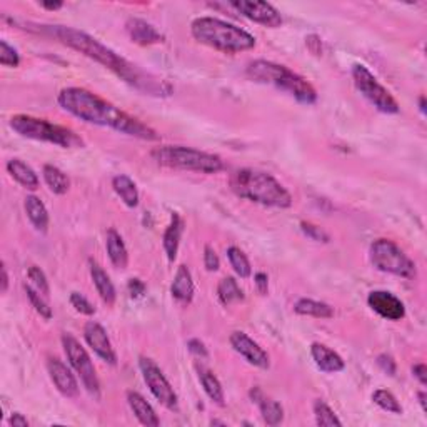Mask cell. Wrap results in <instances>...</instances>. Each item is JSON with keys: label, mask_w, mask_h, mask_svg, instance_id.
I'll return each mask as SVG.
<instances>
[{"label": "cell", "mask_w": 427, "mask_h": 427, "mask_svg": "<svg viewBox=\"0 0 427 427\" xmlns=\"http://www.w3.org/2000/svg\"><path fill=\"white\" fill-rule=\"evenodd\" d=\"M189 351L199 357H207V349H205V346L199 341V339H192V341H189Z\"/></svg>", "instance_id": "obj_44"}, {"label": "cell", "mask_w": 427, "mask_h": 427, "mask_svg": "<svg viewBox=\"0 0 427 427\" xmlns=\"http://www.w3.org/2000/svg\"><path fill=\"white\" fill-rule=\"evenodd\" d=\"M42 174H43V180H46L47 187L51 189L53 194L63 195V194L68 192V187H71V180H68L67 174L62 173L58 167L51 165V164L43 165Z\"/></svg>", "instance_id": "obj_29"}, {"label": "cell", "mask_w": 427, "mask_h": 427, "mask_svg": "<svg viewBox=\"0 0 427 427\" xmlns=\"http://www.w3.org/2000/svg\"><path fill=\"white\" fill-rule=\"evenodd\" d=\"M301 230L307 235L309 239L317 240V242H329V240H331L326 230L312 222H301Z\"/></svg>", "instance_id": "obj_39"}, {"label": "cell", "mask_w": 427, "mask_h": 427, "mask_svg": "<svg viewBox=\"0 0 427 427\" xmlns=\"http://www.w3.org/2000/svg\"><path fill=\"white\" fill-rule=\"evenodd\" d=\"M204 266L209 272H215L220 266L217 254H215V250L212 247H209V245H205L204 249Z\"/></svg>", "instance_id": "obj_40"}, {"label": "cell", "mask_w": 427, "mask_h": 427, "mask_svg": "<svg viewBox=\"0 0 427 427\" xmlns=\"http://www.w3.org/2000/svg\"><path fill=\"white\" fill-rule=\"evenodd\" d=\"M125 31L129 34L130 41L139 46H154V43L164 42V36L142 19H129L125 24Z\"/></svg>", "instance_id": "obj_17"}, {"label": "cell", "mask_w": 427, "mask_h": 427, "mask_svg": "<svg viewBox=\"0 0 427 427\" xmlns=\"http://www.w3.org/2000/svg\"><path fill=\"white\" fill-rule=\"evenodd\" d=\"M62 346H63V351H66L68 362H71V366L76 369L78 377H81L82 384L86 386V389L89 391L91 396H94L99 399L101 382H99V377H97L96 367L91 361V356L87 354V351L81 346V342H78L76 337H72L71 334H63Z\"/></svg>", "instance_id": "obj_10"}, {"label": "cell", "mask_w": 427, "mask_h": 427, "mask_svg": "<svg viewBox=\"0 0 427 427\" xmlns=\"http://www.w3.org/2000/svg\"><path fill=\"white\" fill-rule=\"evenodd\" d=\"M247 76L259 83H269L286 92L301 104L311 106L317 101V92L306 78L292 72L291 68L271 61H254L249 63Z\"/></svg>", "instance_id": "obj_5"}, {"label": "cell", "mask_w": 427, "mask_h": 427, "mask_svg": "<svg viewBox=\"0 0 427 427\" xmlns=\"http://www.w3.org/2000/svg\"><path fill=\"white\" fill-rule=\"evenodd\" d=\"M250 397H252L254 402H257L259 409H261L262 419L267 426H279L284 421V409L282 406L279 404L277 401L267 399L266 396L262 394V391L259 387H254L250 391Z\"/></svg>", "instance_id": "obj_19"}, {"label": "cell", "mask_w": 427, "mask_h": 427, "mask_svg": "<svg viewBox=\"0 0 427 427\" xmlns=\"http://www.w3.org/2000/svg\"><path fill=\"white\" fill-rule=\"evenodd\" d=\"M11 129L26 139L47 142L62 147V149H73V147H83V140L72 129L63 125L52 124L46 119H37V117L17 114L12 115L9 120Z\"/></svg>", "instance_id": "obj_7"}, {"label": "cell", "mask_w": 427, "mask_h": 427, "mask_svg": "<svg viewBox=\"0 0 427 427\" xmlns=\"http://www.w3.org/2000/svg\"><path fill=\"white\" fill-rule=\"evenodd\" d=\"M112 187H114V192L119 195L120 200L127 207L134 209L139 205V190H137L135 182L129 175H115V178L112 179Z\"/></svg>", "instance_id": "obj_27"}, {"label": "cell", "mask_w": 427, "mask_h": 427, "mask_svg": "<svg viewBox=\"0 0 427 427\" xmlns=\"http://www.w3.org/2000/svg\"><path fill=\"white\" fill-rule=\"evenodd\" d=\"M311 356L319 369L327 372V374H336V372L344 371L346 367L344 359L336 351L329 349L327 346L321 344V342H314L311 346Z\"/></svg>", "instance_id": "obj_18"}, {"label": "cell", "mask_w": 427, "mask_h": 427, "mask_svg": "<svg viewBox=\"0 0 427 427\" xmlns=\"http://www.w3.org/2000/svg\"><path fill=\"white\" fill-rule=\"evenodd\" d=\"M195 41L224 53H239L255 47V37L234 24L215 17H199L190 24Z\"/></svg>", "instance_id": "obj_4"}, {"label": "cell", "mask_w": 427, "mask_h": 427, "mask_svg": "<svg viewBox=\"0 0 427 427\" xmlns=\"http://www.w3.org/2000/svg\"><path fill=\"white\" fill-rule=\"evenodd\" d=\"M83 339L102 361L110 366L117 364V354L110 344V339L99 322L89 321L83 326Z\"/></svg>", "instance_id": "obj_14"}, {"label": "cell", "mask_w": 427, "mask_h": 427, "mask_svg": "<svg viewBox=\"0 0 427 427\" xmlns=\"http://www.w3.org/2000/svg\"><path fill=\"white\" fill-rule=\"evenodd\" d=\"M294 311L299 316H309L316 319H331L334 317V309L326 302L314 301V299H299L294 306Z\"/></svg>", "instance_id": "obj_28"}, {"label": "cell", "mask_w": 427, "mask_h": 427, "mask_svg": "<svg viewBox=\"0 0 427 427\" xmlns=\"http://www.w3.org/2000/svg\"><path fill=\"white\" fill-rule=\"evenodd\" d=\"M9 424L12 427H29V421L22 414H19V412H14L11 419H9Z\"/></svg>", "instance_id": "obj_47"}, {"label": "cell", "mask_w": 427, "mask_h": 427, "mask_svg": "<svg viewBox=\"0 0 427 427\" xmlns=\"http://www.w3.org/2000/svg\"><path fill=\"white\" fill-rule=\"evenodd\" d=\"M199 381L204 387L205 394L209 396V399L212 402H215L217 406L222 407L225 404V396H224L222 384H220L217 377H215L209 369H204V367H200V369H199Z\"/></svg>", "instance_id": "obj_30"}, {"label": "cell", "mask_w": 427, "mask_h": 427, "mask_svg": "<svg viewBox=\"0 0 427 427\" xmlns=\"http://www.w3.org/2000/svg\"><path fill=\"white\" fill-rule=\"evenodd\" d=\"M47 371L48 376L53 382V386L57 387V391L66 397H77L78 396V384L77 379L73 377L71 369L63 364L57 357H51L47 361Z\"/></svg>", "instance_id": "obj_16"}, {"label": "cell", "mask_w": 427, "mask_h": 427, "mask_svg": "<svg viewBox=\"0 0 427 427\" xmlns=\"http://www.w3.org/2000/svg\"><path fill=\"white\" fill-rule=\"evenodd\" d=\"M417 397H419V402H421V407H422V411H427V406H426V392H419V394H417Z\"/></svg>", "instance_id": "obj_50"}, {"label": "cell", "mask_w": 427, "mask_h": 427, "mask_svg": "<svg viewBox=\"0 0 427 427\" xmlns=\"http://www.w3.org/2000/svg\"><path fill=\"white\" fill-rule=\"evenodd\" d=\"M9 289V274L6 264H2V292H7Z\"/></svg>", "instance_id": "obj_48"}, {"label": "cell", "mask_w": 427, "mask_h": 427, "mask_svg": "<svg viewBox=\"0 0 427 427\" xmlns=\"http://www.w3.org/2000/svg\"><path fill=\"white\" fill-rule=\"evenodd\" d=\"M377 366H379L381 369L384 371L387 376H394L396 371H397L396 361L392 359L391 356H387V354H381L379 357H377Z\"/></svg>", "instance_id": "obj_41"}, {"label": "cell", "mask_w": 427, "mask_h": 427, "mask_svg": "<svg viewBox=\"0 0 427 427\" xmlns=\"http://www.w3.org/2000/svg\"><path fill=\"white\" fill-rule=\"evenodd\" d=\"M217 296L219 301L224 304V306H230L234 302H240L244 301V291L239 287L237 281L234 277H224L222 281L219 282L217 286Z\"/></svg>", "instance_id": "obj_31"}, {"label": "cell", "mask_w": 427, "mask_h": 427, "mask_svg": "<svg viewBox=\"0 0 427 427\" xmlns=\"http://www.w3.org/2000/svg\"><path fill=\"white\" fill-rule=\"evenodd\" d=\"M412 374H414V377L417 381L421 382L422 386H426L427 384V367H426V364H414L412 366Z\"/></svg>", "instance_id": "obj_46"}, {"label": "cell", "mask_w": 427, "mask_h": 427, "mask_svg": "<svg viewBox=\"0 0 427 427\" xmlns=\"http://www.w3.org/2000/svg\"><path fill=\"white\" fill-rule=\"evenodd\" d=\"M367 304L376 314H379L381 317L387 319V321H401L406 316V307L401 302L399 297H396L394 294L386 291H372L367 296Z\"/></svg>", "instance_id": "obj_15"}, {"label": "cell", "mask_w": 427, "mask_h": 427, "mask_svg": "<svg viewBox=\"0 0 427 427\" xmlns=\"http://www.w3.org/2000/svg\"><path fill=\"white\" fill-rule=\"evenodd\" d=\"M229 6L235 9L240 16H244L249 21L255 24H261L264 27L276 29L282 26V16L279 14L276 7H272L267 2H257V0H232Z\"/></svg>", "instance_id": "obj_12"}, {"label": "cell", "mask_w": 427, "mask_h": 427, "mask_svg": "<svg viewBox=\"0 0 427 427\" xmlns=\"http://www.w3.org/2000/svg\"><path fill=\"white\" fill-rule=\"evenodd\" d=\"M0 63L4 67H19L21 63V56L16 48L9 46L6 41L0 42Z\"/></svg>", "instance_id": "obj_37"}, {"label": "cell", "mask_w": 427, "mask_h": 427, "mask_svg": "<svg viewBox=\"0 0 427 427\" xmlns=\"http://www.w3.org/2000/svg\"><path fill=\"white\" fill-rule=\"evenodd\" d=\"M182 232H184V220L180 219V215L178 212H174L173 220H170L169 227L165 229L164 239H162L167 259H169L170 262H174L175 257H178V250H179V244H180V237H182Z\"/></svg>", "instance_id": "obj_24"}, {"label": "cell", "mask_w": 427, "mask_h": 427, "mask_svg": "<svg viewBox=\"0 0 427 427\" xmlns=\"http://www.w3.org/2000/svg\"><path fill=\"white\" fill-rule=\"evenodd\" d=\"M306 46L309 47V51H311L312 53H316V56H319V53H321V51H322V42H321V37L319 36H309L307 38H306Z\"/></svg>", "instance_id": "obj_45"}, {"label": "cell", "mask_w": 427, "mask_h": 427, "mask_svg": "<svg viewBox=\"0 0 427 427\" xmlns=\"http://www.w3.org/2000/svg\"><path fill=\"white\" fill-rule=\"evenodd\" d=\"M170 294L175 301L180 304H189L194 299V281L190 276V271L187 266H180L175 272L174 282L170 286Z\"/></svg>", "instance_id": "obj_23"}, {"label": "cell", "mask_w": 427, "mask_h": 427, "mask_svg": "<svg viewBox=\"0 0 427 427\" xmlns=\"http://www.w3.org/2000/svg\"><path fill=\"white\" fill-rule=\"evenodd\" d=\"M229 342L230 346H232V349L237 352L239 356H242L249 364L259 367V369H269V366H271L269 354L257 344V342L252 341L247 334L235 331L230 334Z\"/></svg>", "instance_id": "obj_13"}, {"label": "cell", "mask_w": 427, "mask_h": 427, "mask_svg": "<svg viewBox=\"0 0 427 427\" xmlns=\"http://www.w3.org/2000/svg\"><path fill=\"white\" fill-rule=\"evenodd\" d=\"M369 261L377 271L397 277L414 279L417 274L409 255L391 239H377L371 244Z\"/></svg>", "instance_id": "obj_8"}, {"label": "cell", "mask_w": 427, "mask_h": 427, "mask_svg": "<svg viewBox=\"0 0 427 427\" xmlns=\"http://www.w3.org/2000/svg\"><path fill=\"white\" fill-rule=\"evenodd\" d=\"M24 207H26V214L29 220H31L34 227H36L38 232H47L48 229V212L47 207L43 205V202L36 195H27L26 202H24Z\"/></svg>", "instance_id": "obj_26"}, {"label": "cell", "mask_w": 427, "mask_h": 427, "mask_svg": "<svg viewBox=\"0 0 427 427\" xmlns=\"http://www.w3.org/2000/svg\"><path fill=\"white\" fill-rule=\"evenodd\" d=\"M127 402H129L132 412H134V416L139 419L142 426L157 427L160 424L155 411L152 409V406L145 401L144 396L139 394V392H134V391L127 392Z\"/></svg>", "instance_id": "obj_21"}, {"label": "cell", "mask_w": 427, "mask_h": 427, "mask_svg": "<svg viewBox=\"0 0 427 427\" xmlns=\"http://www.w3.org/2000/svg\"><path fill=\"white\" fill-rule=\"evenodd\" d=\"M129 294L132 299H140L145 294V284L140 281V279H130L129 281Z\"/></svg>", "instance_id": "obj_42"}, {"label": "cell", "mask_w": 427, "mask_h": 427, "mask_svg": "<svg viewBox=\"0 0 427 427\" xmlns=\"http://www.w3.org/2000/svg\"><path fill=\"white\" fill-rule=\"evenodd\" d=\"M7 173L11 174V178L26 187L29 190L38 189V178L34 173L31 165H27L26 162L21 159H11L7 162Z\"/></svg>", "instance_id": "obj_25"}, {"label": "cell", "mask_w": 427, "mask_h": 427, "mask_svg": "<svg viewBox=\"0 0 427 427\" xmlns=\"http://www.w3.org/2000/svg\"><path fill=\"white\" fill-rule=\"evenodd\" d=\"M419 110L422 112V114H426V97L424 96L419 97Z\"/></svg>", "instance_id": "obj_51"}, {"label": "cell", "mask_w": 427, "mask_h": 427, "mask_svg": "<svg viewBox=\"0 0 427 427\" xmlns=\"http://www.w3.org/2000/svg\"><path fill=\"white\" fill-rule=\"evenodd\" d=\"M139 367H140L142 377H144L145 384L150 389L152 396H154L162 406L167 407V409L170 411L178 409L179 406L178 394H175L174 387L170 386V382L167 381L164 372L160 371V367L157 366L154 361L149 359V357H140Z\"/></svg>", "instance_id": "obj_11"}, {"label": "cell", "mask_w": 427, "mask_h": 427, "mask_svg": "<svg viewBox=\"0 0 427 427\" xmlns=\"http://www.w3.org/2000/svg\"><path fill=\"white\" fill-rule=\"evenodd\" d=\"M254 281H255V287H257L259 294L266 296V294L269 292V277H267V274H264V272L255 274Z\"/></svg>", "instance_id": "obj_43"}, {"label": "cell", "mask_w": 427, "mask_h": 427, "mask_svg": "<svg viewBox=\"0 0 427 427\" xmlns=\"http://www.w3.org/2000/svg\"><path fill=\"white\" fill-rule=\"evenodd\" d=\"M89 271H91L92 282H94V286L97 289V292H99L102 301H104L107 306H114L117 294L110 277L107 276V272L94 261V259H91L89 261Z\"/></svg>", "instance_id": "obj_20"}, {"label": "cell", "mask_w": 427, "mask_h": 427, "mask_svg": "<svg viewBox=\"0 0 427 427\" xmlns=\"http://www.w3.org/2000/svg\"><path fill=\"white\" fill-rule=\"evenodd\" d=\"M27 276H29V281H31L34 284V289H37L38 292L42 294V296H48L51 294V287H48V281L46 277V274H43V271L41 267L37 266H31L29 267L27 271Z\"/></svg>", "instance_id": "obj_36"}, {"label": "cell", "mask_w": 427, "mask_h": 427, "mask_svg": "<svg viewBox=\"0 0 427 427\" xmlns=\"http://www.w3.org/2000/svg\"><path fill=\"white\" fill-rule=\"evenodd\" d=\"M106 249L107 255H109L112 266L117 269H125L129 264V252L124 244V239L120 237V234L115 229H109L106 235Z\"/></svg>", "instance_id": "obj_22"}, {"label": "cell", "mask_w": 427, "mask_h": 427, "mask_svg": "<svg viewBox=\"0 0 427 427\" xmlns=\"http://www.w3.org/2000/svg\"><path fill=\"white\" fill-rule=\"evenodd\" d=\"M41 27L43 34L57 38L58 42L67 46L68 48H72V51L81 52L82 56L89 57L94 62L109 68L117 77H120L122 81L127 82L139 92L155 97H167L173 94V86H170V83H167L159 77L152 76V73L144 72L142 68L134 66V63L127 61V58L120 57L119 53H115L112 48L97 41V38L89 36V34L66 26Z\"/></svg>", "instance_id": "obj_1"}, {"label": "cell", "mask_w": 427, "mask_h": 427, "mask_svg": "<svg viewBox=\"0 0 427 427\" xmlns=\"http://www.w3.org/2000/svg\"><path fill=\"white\" fill-rule=\"evenodd\" d=\"M71 304L77 312L83 314V316H94L96 307L87 301V297H83L81 292H72L71 294Z\"/></svg>", "instance_id": "obj_38"}, {"label": "cell", "mask_w": 427, "mask_h": 427, "mask_svg": "<svg viewBox=\"0 0 427 427\" xmlns=\"http://www.w3.org/2000/svg\"><path fill=\"white\" fill-rule=\"evenodd\" d=\"M150 157L162 167L178 170H190L200 174H217L224 169L219 155L184 145H162L150 152Z\"/></svg>", "instance_id": "obj_6"}, {"label": "cell", "mask_w": 427, "mask_h": 427, "mask_svg": "<svg viewBox=\"0 0 427 427\" xmlns=\"http://www.w3.org/2000/svg\"><path fill=\"white\" fill-rule=\"evenodd\" d=\"M352 81H354L356 89L359 91L377 110L384 112V114H397V112H399V104H397L394 96L377 81L374 73L366 66L356 63V66L352 67Z\"/></svg>", "instance_id": "obj_9"}, {"label": "cell", "mask_w": 427, "mask_h": 427, "mask_svg": "<svg viewBox=\"0 0 427 427\" xmlns=\"http://www.w3.org/2000/svg\"><path fill=\"white\" fill-rule=\"evenodd\" d=\"M57 101L63 110L77 117V119L87 122V124L109 127V129H114L120 134L135 137L140 140L155 142L160 139V135L152 127L87 89L67 87V89L61 91Z\"/></svg>", "instance_id": "obj_2"}, {"label": "cell", "mask_w": 427, "mask_h": 427, "mask_svg": "<svg viewBox=\"0 0 427 427\" xmlns=\"http://www.w3.org/2000/svg\"><path fill=\"white\" fill-rule=\"evenodd\" d=\"M210 426H225V422H220V421H210Z\"/></svg>", "instance_id": "obj_52"}, {"label": "cell", "mask_w": 427, "mask_h": 427, "mask_svg": "<svg viewBox=\"0 0 427 427\" xmlns=\"http://www.w3.org/2000/svg\"><path fill=\"white\" fill-rule=\"evenodd\" d=\"M227 259L230 262V266H232L234 272L237 274L240 279H249L250 274H252V267H250V262L247 259V255H245L242 250L239 247H229L227 249Z\"/></svg>", "instance_id": "obj_32"}, {"label": "cell", "mask_w": 427, "mask_h": 427, "mask_svg": "<svg viewBox=\"0 0 427 427\" xmlns=\"http://www.w3.org/2000/svg\"><path fill=\"white\" fill-rule=\"evenodd\" d=\"M372 401H374V404L379 406L381 409L392 412V414H402L401 402L397 401V397L389 391H386V389L374 391V394H372Z\"/></svg>", "instance_id": "obj_34"}, {"label": "cell", "mask_w": 427, "mask_h": 427, "mask_svg": "<svg viewBox=\"0 0 427 427\" xmlns=\"http://www.w3.org/2000/svg\"><path fill=\"white\" fill-rule=\"evenodd\" d=\"M43 9H47V11H58V9L63 7L62 2H53V4H48V2H43L42 4Z\"/></svg>", "instance_id": "obj_49"}, {"label": "cell", "mask_w": 427, "mask_h": 427, "mask_svg": "<svg viewBox=\"0 0 427 427\" xmlns=\"http://www.w3.org/2000/svg\"><path fill=\"white\" fill-rule=\"evenodd\" d=\"M314 416H316V422L317 426L322 427H341L342 422L339 417L336 416V412H334L331 407H329L324 401H316L314 402Z\"/></svg>", "instance_id": "obj_33"}, {"label": "cell", "mask_w": 427, "mask_h": 427, "mask_svg": "<svg viewBox=\"0 0 427 427\" xmlns=\"http://www.w3.org/2000/svg\"><path fill=\"white\" fill-rule=\"evenodd\" d=\"M230 189L240 199L264 205V207L287 209L292 205V195L271 174L255 169H239L230 175Z\"/></svg>", "instance_id": "obj_3"}, {"label": "cell", "mask_w": 427, "mask_h": 427, "mask_svg": "<svg viewBox=\"0 0 427 427\" xmlns=\"http://www.w3.org/2000/svg\"><path fill=\"white\" fill-rule=\"evenodd\" d=\"M24 289H26V294H27V297H29V301H31V304L34 306V309H36V311L41 314V316L43 317V319H52V309L48 307V304L43 301L42 299V294L37 291V289H34V287H31V286H24Z\"/></svg>", "instance_id": "obj_35"}]
</instances>
